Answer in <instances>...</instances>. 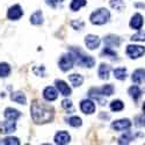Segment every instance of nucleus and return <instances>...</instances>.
Listing matches in <instances>:
<instances>
[{
    "mask_svg": "<svg viewBox=\"0 0 145 145\" xmlns=\"http://www.w3.org/2000/svg\"><path fill=\"white\" fill-rule=\"evenodd\" d=\"M144 19H143V16L140 15V14H135L134 16L131 18V20H130V27L131 28H134V29H137V30H139L142 27H143V23H144V21H143Z\"/></svg>",
    "mask_w": 145,
    "mask_h": 145,
    "instance_id": "nucleus-15",
    "label": "nucleus"
},
{
    "mask_svg": "<svg viewBox=\"0 0 145 145\" xmlns=\"http://www.w3.org/2000/svg\"><path fill=\"white\" fill-rule=\"evenodd\" d=\"M73 64H74V56H73V54H72V52L63 55L62 57H60L59 63H58L59 69L62 71H64V72L71 70L72 67H73Z\"/></svg>",
    "mask_w": 145,
    "mask_h": 145,
    "instance_id": "nucleus-4",
    "label": "nucleus"
},
{
    "mask_svg": "<svg viewBox=\"0 0 145 145\" xmlns=\"http://www.w3.org/2000/svg\"><path fill=\"white\" fill-rule=\"evenodd\" d=\"M130 40L131 41H135V42H145V31L139 30L137 34L132 35Z\"/></svg>",
    "mask_w": 145,
    "mask_h": 145,
    "instance_id": "nucleus-31",
    "label": "nucleus"
},
{
    "mask_svg": "<svg viewBox=\"0 0 145 145\" xmlns=\"http://www.w3.org/2000/svg\"><path fill=\"white\" fill-rule=\"evenodd\" d=\"M62 107L66 112H73V103H72V101L69 99H64L62 101Z\"/></svg>",
    "mask_w": 145,
    "mask_h": 145,
    "instance_id": "nucleus-34",
    "label": "nucleus"
},
{
    "mask_svg": "<svg viewBox=\"0 0 145 145\" xmlns=\"http://www.w3.org/2000/svg\"><path fill=\"white\" fill-rule=\"evenodd\" d=\"M70 139H71V137L66 131H59L55 136V143L59 144V145H65V144L70 143Z\"/></svg>",
    "mask_w": 145,
    "mask_h": 145,
    "instance_id": "nucleus-11",
    "label": "nucleus"
},
{
    "mask_svg": "<svg viewBox=\"0 0 145 145\" xmlns=\"http://www.w3.org/2000/svg\"><path fill=\"white\" fill-rule=\"evenodd\" d=\"M55 84H56V88L58 89V92L62 95H64V96L71 95L72 91H71V88L69 87V85L65 81H63V80H56Z\"/></svg>",
    "mask_w": 145,
    "mask_h": 145,
    "instance_id": "nucleus-10",
    "label": "nucleus"
},
{
    "mask_svg": "<svg viewBox=\"0 0 145 145\" xmlns=\"http://www.w3.org/2000/svg\"><path fill=\"white\" fill-rule=\"evenodd\" d=\"M101 95H102V93H101V89L100 88H91L89 89V92H88V96L89 98H92V99H94V100H98L99 102H100V105H105L106 102L101 99Z\"/></svg>",
    "mask_w": 145,
    "mask_h": 145,
    "instance_id": "nucleus-18",
    "label": "nucleus"
},
{
    "mask_svg": "<svg viewBox=\"0 0 145 145\" xmlns=\"http://www.w3.org/2000/svg\"><path fill=\"white\" fill-rule=\"evenodd\" d=\"M144 54H145V46L135 45V44H130L127 46V55L131 59H137L142 57Z\"/></svg>",
    "mask_w": 145,
    "mask_h": 145,
    "instance_id": "nucleus-5",
    "label": "nucleus"
},
{
    "mask_svg": "<svg viewBox=\"0 0 145 145\" xmlns=\"http://www.w3.org/2000/svg\"><path fill=\"white\" fill-rule=\"evenodd\" d=\"M86 4H87L86 0H72L71 5H70V8L73 10V12H77V10H79L81 7L86 6Z\"/></svg>",
    "mask_w": 145,
    "mask_h": 145,
    "instance_id": "nucleus-24",
    "label": "nucleus"
},
{
    "mask_svg": "<svg viewBox=\"0 0 145 145\" xmlns=\"http://www.w3.org/2000/svg\"><path fill=\"white\" fill-rule=\"evenodd\" d=\"M58 1H60V3H63V1H64V0H58Z\"/></svg>",
    "mask_w": 145,
    "mask_h": 145,
    "instance_id": "nucleus-41",
    "label": "nucleus"
},
{
    "mask_svg": "<svg viewBox=\"0 0 145 145\" xmlns=\"http://www.w3.org/2000/svg\"><path fill=\"white\" fill-rule=\"evenodd\" d=\"M100 43H101V40L99 39V36H96V35H87L85 37V44L89 50L98 49Z\"/></svg>",
    "mask_w": 145,
    "mask_h": 145,
    "instance_id": "nucleus-6",
    "label": "nucleus"
},
{
    "mask_svg": "<svg viewBox=\"0 0 145 145\" xmlns=\"http://www.w3.org/2000/svg\"><path fill=\"white\" fill-rule=\"evenodd\" d=\"M57 3H58V0H46V5L51 6L52 8H55L57 6Z\"/></svg>",
    "mask_w": 145,
    "mask_h": 145,
    "instance_id": "nucleus-38",
    "label": "nucleus"
},
{
    "mask_svg": "<svg viewBox=\"0 0 145 145\" xmlns=\"http://www.w3.org/2000/svg\"><path fill=\"white\" fill-rule=\"evenodd\" d=\"M10 73V66L7 63H0V78H6Z\"/></svg>",
    "mask_w": 145,
    "mask_h": 145,
    "instance_id": "nucleus-26",
    "label": "nucleus"
},
{
    "mask_svg": "<svg viewBox=\"0 0 145 145\" xmlns=\"http://www.w3.org/2000/svg\"><path fill=\"white\" fill-rule=\"evenodd\" d=\"M131 79H132V81L136 84V85H139V84L144 82V81H145V70H144V69H138V70H136L134 73H132Z\"/></svg>",
    "mask_w": 145,
    "mask_h": 145,
    "instance_id": "nucleus-14",
    "label": "nucleus"
},
{
    "mask_svg": "<svg viewBox=\"0 0 145 145\" xmlns=\"http://www.w3.org/2000/svg\"><path fill=\"white\" fill-rule=\"evenodd\" d=\"M69 80L71 81V84H72V85H73L74 87H79V86H81V84H82V81H84V78H82V76H80V74L73 73V74H70V76H69Z\"/></svg>",
    "mask_w": 145,
    "mask_h": 145,
    "instance_id": "nucleus-22",
    "label": "nucleus"
},
{
    "mask_svg": "<svg viewBox=\"0 0 145 145\" xmlns=\"http://www.w3.org/2000/svg\"><path fill=\"white\" fill-rule=\"evenodd\" d=\"M16 130V123L13 120H7L3 125L1 132L3 134H10V132H14Z\"/></svg>",
    "mask_w": 145,
    "mask_h": 145,
    "instance_id": "nucleus-16",
    "label": "nucleus"
},
{
    "mask_svg": "<svg viewBox=\"0 0 145 145\" xmlns=\"http://www.w3.org/2000/svg\"><path fill=\"white\" fill-rule=\"evenodd\" d=\"M10 100H12V101H14V102H16V103H20V105H26V102H27L26 95L23 94L22 92L12 93V95H10Z\"/></svg>",
    "mask_w": 145,
    "mask_h": 145,
    "instance_id": "nucleus-17",
    "label": "nucleus"
},
{
    "mask_svg": "<svg viewBox=\"0 0 145 145\" xmlns=\"http://www.w3.org/2000/svg\"><path fill=\"white\" fill-rule=\"evenodd\" d=\"M110 19V12L106 9V8H99L96 9L95 12L91 14L89 16V20L93 25H96V26H101V25H105L109 21Z\"/></svg>",
    "mask_w": 145,
    "mask_h": 145,
    "instance_id": "nucleus-3",
    "label": "nucleus"
},
{
    "mask_svg": "<svg viewBox=\"0 0 145 145\" xmlns=\"http://www.w3.org/2000/svg\"><path fill=\"white\" fill-rule=\"evenodd\" d=\"M30 23L35 26H39L43 23V16H42V12L41 10H36L35 13L30 16Z\"/></svg>",
    "mask_w": 145,
    "mask_h": 145,
    "instance_id": "nucleus-20",
    "label": "nucleus"
},
{
    "mask_svg": "<svg viewBox=\"0 0 145 145\" xmlns=\"http://www.w3.org/2000/svg\"><path fill=\"white\" fill-rule=\"evenodd\" d=\"M3 144H6V145H19L20 140L16 137H6L3 140Z\"/></svg>",
    "mask_w": 145,
    "mask_h": 145,
    "instance_id": "nucleus-35",
    "label": "nucleus"
},
{
    "mask_svg": "<svg viewBox=\"0 0 145 145\" xmlns=\"http://www.w3.org/2000/svg\"><path fill=\"white\" fill-rule=\"evenodd\" d=\"M67 123H69L71 127L78 128V127H80V125L82 124V121H81V118L78 117V116H72V117L69 118V122H67Z\"/></svg>",
    "mask_w": 145,
    "mask_h": 145,
    "instance_id": "nucleus-29",
    "label": "nucleus"
},
{
    "mask_svg": "<svg viewBox=\"0 0 145 145\" xmlns=\"http://www.w3.org/2000/svg\"><path fill=\"white\" fill-rule=\"evenodd\" d=\"M30 113H31L33 121L37 124L49 123L54 120V116H55L54 107L48 103L41 102L40 100H35L31 103Z\"/></svg>",
    "mask_w": 145,
    "mask_h": 145,
    "instance_id": "nucleus-1",
    "label": "nucleus"
},
{
    "mask_svg": "<svg viewBox=\"0 0 145 145\" xmlns=\"http://www.w3.org/2000/svg\"><path fill=\"white\" fill-rule=\"evenodd\" d=\"M71 52L73 54L74 56V62L79 65V66H82V67H93L95 65V60L93 57L91 56H86L84 55L82 51L80 49H71Z\"/></svg>",
    "mask_w": 145,
    "mask_h": 145,
    "instance_id": "nucleus-2",
    "label": "nucleus"
},
{
    "mask_svg": "<svg viewBox=\"0 0 145 145\" xmlns=\"http://www.w3.org/2000/svg\"><path fill=\"white\" fill-rule=\"evenodd\" d=\"M80 109L84 114H93L95 112V105L92 100H82L80 103Z\"/></svg>",
    "mask_w": 145,
    "mask_h": 145,
    "instance_id": "nucleus-9",
    "label": "nucleus"
},
{
    "mask_svg": "<svg viewBox=\"0 0 145 145\" xmlns=\"http://www.w3.org/2000/svg\"><path fill=\"white\" fill-rule=\"evenodd\" d=\"M109 72H110V67L107 64H101L99 66V77L103 80H107L109 78Z\"/></svg>",
    "mask_w": 145,
    "mask_h": 145,
    "instance_id": "nucleus-21",
    "label": "nucleus"
},
{
    "mask_svg": "<svg viewBox=\"0 0 145 145\" xmlns=\"http://www.w3.org/2000/svg\"><path fill=\"white\" fill-rule=\"evenodd\" d=\"M134 138H135V136L132 135L130 131H127L118 138V144H129L131 140H134Z\"/></svg>",
    "mask_w": 145,
    "mask_h": 145,
    "instance_id": "nucleus-25",
    "label": "nucleus"
},
{
    "mask_svg": "<svg viewBox=\"0 0 145 145\" xmlns=\"http://www.w3.org/2000/svg\"><path fill=\"white\" fill-rule=\"evenodd\" d=\"M143 112H144V114H145V103L143 105Z\"/></svg>",
    "mask_w": 145,
    "mask_h": 145,
    "instance_id": "nucleus-40",
    "label": "nucleus"
},
{
    "mask_svg": "<svg viewBox=\"0 0 145 145\" xmlns=\"http://www.w3.org/2000/svg\"><path fill=\"white\" fill-rule=\"evenodd\" d=\"M135 122H136L137 127H145V116H143V115L137 116L135 118Z\"/></svg>",
    "mask_w": 145,
    "mask_h": 145,
    "instance_id": "nucleus-37",
    "label": "nucleus"
},
{
    "mask_svg": "<svg viewBox=\"0 0 145 145\" xmlns=\"http://www.w3.org/2000/svg\"><path fill=\"white\" fill-rule=\"evenodd\" d=\"M102 56H106V57H110V58H113V59H116V52L112 49V48H109V46H107V48H105L103 49V51H102Z\"/></svg>",
    "mask_w": 145,
    "mask_h": 145,
    "instance_id": "nucleus-33",
    "label": "nucleus"
},
{
    "mask_svg": "<svg viewBox=\"0 0 145 145\" xmlns=\"http://www.w3.org/2000/svg\"><path fill=\"white\" fill-rule=\"evenodd\" d=\"M21 116V113L14 108H6L5 110V117L7 120H13V121H16L19 117Z\"/></svg>",
    "mask_w": 145,
    "mask_h": 145,
    "instance_id": "nucleus-19",
    "label": "nucleus"
},
{
    "mask_svg": "<svg viewBox=\"0 0 145 145\" xmlns=\"http://www.w3.org/2000/svg\"><path fill=\"white\" fill-rule=\"evenodd\" d=\"M71 26L76 30H81L84 28V26H85V23H84V21H81V20H73L71 22Z\"/></svg>",
    "mask_w": 145,
    "mask_h": 145,
    "instance_id": "nucleus-36",
    "label": "nucleus"
},
{
    "mask_svg": "<svg viewBox=\"0 0 145 145\" xmlns=\"http://www.w3.org/2000/svg\"><path fill=\"white\" fill-rule=\"evenodd\" d=\"M22 15H23V12H22V8L20 5L12 6L7 12V18L9 20H19Z\"/></svg>",
    "mask_w": 145,
    "mask_h": 145,
    "instance_id": "nucleus-8",
    "label": "nucleus"
},
{
    "mask_svg": "<svg viewBox=\"0 0 145 145\" xmlns=\"http://www.w3.org/2000/svg\"><path fill=\"white\" fill-rule=\"evenodd\" d=\"M103 42L107 46H115L118 48L121 44V39L116 35H107L103 39Z\"/></svg>",
    "mask_w": 145,
    "mask_h": 145,
    "instance_id": "nucleus-13",
    "label": "nucleus"
},
{
    "mask_svg": "<svg viewBox=\"0 0 145 145\" xmlns=\"http://www.w3.org/2000/svg\"><path fill=\"white\" fill-rule=\"evenodd\" d=\"M129 94L132 99H134L135 101H137L139 98H140V95H142V89L138 87V86H131L129 88Z\"/></svg>",
    "mask_w": 145,
    "mask_h": 145,
    "instance_id": "nucleus-23",
    "label": "nucleus"
},
{
    "mask_svg": "<svg viewBox=\"0 0 145 145\" xmlns=\"http://www.w3.org/2000/svg\"><path fill=\"white\" fill-rule=\"evenodd\" d=\"M110 6L113 8H115L116 10L121 12L123 8H124V3H123V0H110Z\"/></svg>",
    "mask_w": 145,
    "mask_h": 145,
    "instance_id": "nucleus-30",
    "label": "nucleus"
},
{
    "mask_svg": "<svg viewBox=\"0 0 145 145\" xmlns=\"http://www.w3.org/2000/svg\"><path fill=\"white\" fill-rule=\"evenodd\" d=\"M43 96H44V99L46 101H55L57 99V96H58V93L56 91L55 87H45L44 91H43Z\"/></svg>",
    "mask_w": 145,
    "mask_h": 145,
    "instance_id": "nucleus-12",
    "label": "nucleus"
},
{
    "mask_svg": "<svg viewBox=\"0 0 145 145\" xmlns=\"http://www.w3.org/2000/svg\"><path fill=\"white\" fill-rule=\"evenodd\" d=\"M101 89V93H102V95H105V96H110V95H113V93H114V86L113 85H105L102 88H100Z\"/></svg>",
    "mask_w": 145,
    "mask_h": 145,
    "instance_id": "nucleus-32",
    "label": "nucleus"
},
{
    "mask_svg": "<svg viewBox=\"0 0 145 145\" xmlns=\"http://www.w3.org/2000/svg\"><path fill=\"white\" fill-rule=\"evenodd\" d=\"M131 127V122L128 118H122V120H117L115 122L112 123V128L116 131H123V130H128Z\"/></svg>",
    "mask_w": 145,
    "mask_h": 145,
    "instance_id": "nucleus-7",
    "label": "nucleus"
},
{
    "mask_svg": "<svg viewBox=\"0 0 145 145\" xmlns=\"http://www.w3.org/2000/svg\"><path fill=\"white\" fill-rule=\"evenodd\" d=\"M136 7H142V8H144L145 5H144V4H136Z\"/></svg>",
    "mask_w": 145,
    "mask_h": 145,
    "instance_id": "nucleus-39",
    "label": "nucleus"
},
{
    "mask_svg": "<svg viewBox=\"0 0 145 145\" xmlns=\"http://www.w3.org/2000/svg\"><path fill=\"white\" fill-rule=\"evenodd\" d=\"M124 108V103L121 101V100H114L110 103V109L113 112H121Z\"/></svg>",
    "mask_w": 145,
    "mask_h": 145,
    "instance_id": "nucleus-28",
    "label": "nucleus"
},
{
    "mask_svg": "<svg viewBox=\"0 0 145 145\" xmlns=\"http://www.w3.org/2000/svg\"><path fill=\"white\" fill-rule=\"evenodd\" d=\"M114 76L118 80H124L127 78V70L124 67H118L114 70Z\"/></svg>",
    "mask_w": 145,
    "mask_h": 145,
    "instance_id": "nucleus-27",
    "label": "nucleus"
}]
</instances>
